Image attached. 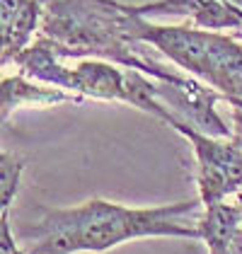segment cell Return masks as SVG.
<instances>
[{"label": "cell", "mask_w": 242, "mask_h": 254, "mask_svg": "<svg viewBox=\"0 0 242 254\" xmlns=\"http://www.w3.org/2000/svg\"><path fill=\"white\" fill-rule=\"evenodd\" d=\"M199 211V201H182L160 208H128L92 198L82 206L59 211L41 208V220L22 228L20 237L29 242L27 254L102 252L119 242L148 235L201 237L199 228H189L182 218Z\"/></svg>", "instance_id": "6da1fadb"}, {"label": "cell", "mask_w": 242, "mask_h": 254, "mask_svg": "<svg viewBox=\"0 0 242 254\" xmlns=\"http://www.w3.org/2000/svg\"><path fill=\"white\" fill-rule=\"evenodd\" d=\"M131 34L162 49L177 65L208 80L223 97L242 99V46L225 37L194 32L189 27H150L131 10Z\"/></svg>", "instance_id": "7a4b0ae2"}, {"label": "cell", "mask_w": 242, "mask_h": 254, "mask_svg": "<svg viewBox=\"0 0 242 254\" xmlns=\"http://www.w3.org/2000/svg\"><path fill=\"white\" fill-rule=\"evenodd\" d=\"M165 124L175 126L186 140H191L196 162H199V191L206 206H213L223 201L228 194L238 191L242 187V148H238L233 140H218L213 136H206L196 131L194 126L167 119Z\"/></svg>", "instance_id": "3957f363"}, {"label": "cell", "mask_w": 242, "mask_h": 254, "mask_svg": "<svg viewBox=\"0 0 242 254\" xmlns=\"http://www.w3.org/2000/svg\"><path fill=\"white\" fill-rule=\"evenodd\" d=\"M68 90L97 99H119L126 102V73L102 61H82L78 68L68 73Z\"/></svg>", "instance_id": "277c9868"}, {"label": "cell", "mask_w": 242, "mask_h": 254, "mask_svg": "<svg viewBox=\"0 0 242 254\" xmlns=\"http://www.w3.org/2000/svg\"><path fill=\"white\" fill-rule=\"evenodd\" d=\"M2 61L7 63L34 32L39 10L34 0H2Z\"/></svg>", "instance_id": "5b68a950"}, {"label": "cell", "mask_w": 242, "mask_h": 254, "mask_svg": "<svg viewBox=\"0 0 242 254\" xmlns=\"http://www.w3.org/2000/svg\"><path fill=\"white\" fill-rule=\"evenodd\" d=\"M80 95H65L60 90L37 87L24 78L2 80V121H7L10 112L22 104H60V102H80Z\"/></svg>", "instance_id": "8992f818"}, {"label": "cell", "mask_w": 242, "mask_h": 254, "mask_svg": "<svg viewBox=\"0 0 242 254\" xmlns=\"http://www.w3.org/2000/svg\"><path fill=\"white\" fill-rule=\"evenodd\" d=\"M208 211L199 223V233L208 242V250L228 247L235 230L242 223V206L240 203H225L218 201L213 206H206Z\"/></svg>", "instance_id": "52a82bcc"}, {"label": "cell", "mask_w": 242, "mask_h": 254, "mask_svg": "<svg viewBox=\"0 0 242 254\" xmlns=\"http://www.w3.org/2000/svg\"><path fill=\"white\" fill-rule=\"evenodd\" d=\"M22 167H24V160L20 155H12V153H2L0 160V177H2V211L10 208V201L12 194L17 191V182H20Z\"/></svg>", "instance_id": "ba28073f"}, {"label": "cell", "mask_w": 242, "mask_h": 254, "mask_svg": "<svg viewBox=\"0 0 242 254\" xmlns=\"http://www.w3.org/2000/svg\"><path fill=\"white\" fill-rule=\"evenodd\" d=\"M230 140L242 148V107H233V136Z\"/></svg>", "instance_id": "9c48e42d"}, {"label": "cell", "mask_w": 242, "mask_h": 254, "mask_svg": "<svg viewBox=\"0 0 242 254\" xmlns=\"http://www.w3.org/2000/svg\"><path fill=\"white\" fill-rule=\"evenodd\" d=\"M225 99H228L233 107H242V99H238V97H225Z\"/></svg>", "instance_id": "30bf717a"}]
</instances>
